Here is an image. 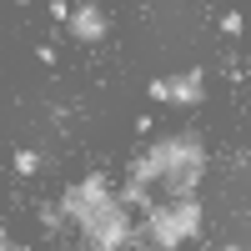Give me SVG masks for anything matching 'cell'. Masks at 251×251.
I'll return each mask as SVG.
<instances>
[{"mask_svg": "<svg viewBox=\"0 0 251 251\" xmlns=\"http://www.w3.org/2000/svg\"><path fill=\"white\" fill-rule=\"evenodd\" d=\"M201 176H206V146H201V136H191V131L161 136V141H151V146L131 161V186H141V191L166 186L171 201L196 196Z\"/></svg>", "mask_w": 251, "mask_h": 251, "instance_id": "obj_1", "label": "cell"}, {"mask_svg": "<svg viewBox=\"0 0 251 251\" xmlns=\"http://www.w3.org/2000/svg\"><path fill=\"white\" fill-rule=\"evenodd\" d=\"M201 221H206L201 201L186 196V201H161V206H151L141 226H146V241H151L156 251H181L186 241L201 236Z\"/></svg>", "mask_w": 251, "mask_h": 251, "instance_id": "obj_2", "label": "cell"}, {"mask_svg": "<svg viewBox=\"0 0 251 251\" xmlns=\"http://www.w3.org/2000/svg\"><path fill=\"white\" fill-rule=\"evenodd\" d=\"M116 201V191H111V181L106 176H100V171H91V176H80V181H71L66 186V191H60V216H66V221H75V231H80V226H91L100 211H106V206Z\"/></svg>", "mask_w": 251, "mask_h": 251, "instance_id": "obj_3", "label": "cell"}, {"mask_svg": "<svg viewBox=\"0 0 251 251\" xmlns=\"http://www.w3.org/2000/svg\"><path fill=\"white\" fill-rule=\"evenodd\" d=\"M66 30L80 40V46H96V40H106V35H111V15L86 0V5H75V10H71V25H66Z\"/></svg>", "mask_w": 251, "mask_h": 251, "instance_id": "obj_4", "label": "cell"}, {"mask_svg": "<svg viewBox=\"0 0 251 251\" xmlns=\"http://www.w3.org/2000/svg\"><path fill=\"white\" fill-rule=\"evenodd\" d=\"M166 86H171V106H181V111H196L201 100H206V71H201V66H191V71L171 75Z\"/></svg>", "mask_w": 251, "mask_h": 251, "instance_id": "obj_5", "label": "cell"}, {"mask_svg": "<svg viewBox=\"0 0 251 251\" xmlns=\"http://www.w3.org/2000/svg\"><path fill=\"white\" fill-rule=\"evenodd\" d=\"M15 171H20V176H35V171H40V151H30V146H25V151H15Z\"/></svg>", "mask_w": 251, "mask_h": 251, "instance_id": "obj_6", "label": "cell"}, {"mask_svg": "<svg viewBox=\"0 0 251 251\" xmlns=\"http://www.w3.org/2000/svg\"><path fill=\"white\" fill-rule=\"evenodd\" d=\"M35 216H40V226H46V231H55V226L66 221V216H60V206H50V201H40V206H35Z\"/></svg>", "mask_w": 251, "mask_h": 251, "instance_id": "obj_7", "label": "cell"}, {"mask_svg": "<svg viewBox=\"0 0 251 251\" xmlns=\"http://www.w3.org/2000/svg\"><path fill=\"white\" fill-rule=\"evenodd\" d=\"M146 96H151L156 106H171V86H166V75H156L151 86H146Z\"/></svg>", "mask_w": 251, "mask_h": 251, "instance_id": "obj_8", "label": "cell"}, {"mask_svg": "<svg viewBox=\"0 0 251 251\" xmlns=\"http://www.w3.org/2000/svg\"><path fill=\"white\" fill-rule=\"evenodd\" d=\"M241 30H246V15L241 10H226L221 15V35H241Z\"/></svg>", "mask_w": 251, "mask_h": 251, "instance_id": "obj_9", "label": "cell"}, {"mask_svg": "<svg viewBox=\"0 0 251 251\" xmlns=\"http://www.w3.org/2000/svg\"><path fill=\"white\" fill-rule=\"evenodd\" d=\"M71 10H75V5H66V0H50V20H66V25H71Z\"/></svg>", "mask_w": 251, "mask_h": 251, "instance_id": "obj_10", "label": "cell"}, {"mask_svg": "<svg viewBox=\"0 0 251 251\" xmlns=\"http://www.w3.org/2000/svg\"><path fill=\"white\" fill-rule=\"evenodd\" d=\"M0 251H15V241H10V231L0 226Z\"/></svg>", "mask_w": 251, "mask_h": 251, "instance_id": "obj_11", "label": "cell"}, {"mask_svg": "<svg viewBox=\"0 0 251 251\" xmlns=\"http://www.w3.org/2000/svg\"><path fill=\"white\" fill-rule=\"evenodd\" d=\"M15 251H35V246H15Z\"/></svg>", "mask_w": 251, "mask_h": 251, "instance_id": "obj_12", "label": "cell"}, {"mask_svg": "<svg viewBox=\"0 0 251 251\" xmlns=\"http://www.w3.org/2000/svg\"><path fill=\"white\" fill-rule=\"evenodd\" d=\"M216 251H236V246H216Z\"/></svg>", "mask_w": 251, "mask_h": 251, "instance_id": "obj_13", "label": "cell"}]
</instances>
